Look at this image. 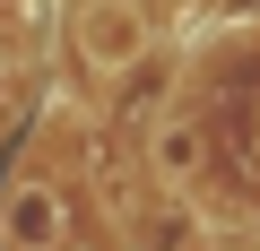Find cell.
Listing matches in <instances>:
<instances>
[{
    "label": "cell",
    "instance_id": "obj_1",
    "mask_svg": "<svg viewBox=\"0 0 260 251\" xmlns=\"http://www.w3.org/2000/svg\"><path fill=\"white\" fill-rule=\"evenodd\" d=\"M70 52L87 78H130L156 52V9L148 0H78L70 9Z\"/></svg>",
    "mask_w": 260,
    "mask_h": 251
},
{
    "label": "cell",
    "instance_id": "obj_3",
    "mask_svg": "<svg viewBox=\"0 0 260 251\" xmlns=\"http://www.w3.org/2000/svg\"><path fill=\"white\" fill-rule=\"evenodd\" d=\"M70 251H130V225H87Z\"/></svg>",
    "mask_w": 260,
    "mask_h": 251
},
{
    "label": "cell",
    "instance_id": "obj_2",
    "mask_svg": "<svg viewBox=\"0 0 260 251\" xmlns=\"http://www.w3.org/2000/svg\"><path fill=\"white\" fill-rule=\"evenodd\" d=\"M87 225H78V191L52 182V173H18L0 191V251H70Z\"/></svg>",
    "mask_w": 260,
    "mask_h": 251
}]
</instances>
